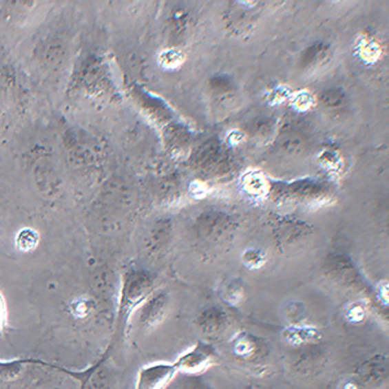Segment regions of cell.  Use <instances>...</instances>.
I'll list each match as a JSON object with an SVG mask.
<instances>
[{
    "label": "cell",
    "mask_w": 389,
    "mask_h": 389,
    "mask_svg": "<svg viewBox=\"0 0 389 389\" xmlns=\"http://www.w3.org/2000/svg\"><path fill=\"white\" fill-rule=\"evenodd\" d=\"M154 292V279L145 271L127 274L123 283L120 301V319L127 321L134 311L145 302Z\"/></svg>",
    "instance_id": "cell-1"
},
{
    "label": "cell",
    "mask_w": 389,
    "mask_h": 389,
    "mask_svg": "<svg viewBox=\"0 0 389 389\" xmlns=\"http://www.w3.org/2000/svg\"><path fill=\"white\" fill-rule=\"evenodd\" d=\"M217 352L211 344L198 341L189 350L182 353L174 362L177 370L186 374H201L207 371L217 359Z\"/></svg>",
    "instance_id": "cell-2"
},
{
    "label": "cell",
    "mask_w": 389,
    "mask_h": 389,
    "mask_svg": "<svg viewBox=\"0 0 389 389\" xmlns=\"http://www.w3.org/2000/svg\"><path fill=\"white\" fill-rule=\"evenodd\" d=\"M174 362H154L142 367L136 375L135 389H165L177 375Z\"/></svg>",
    "instance_id": "cell-3"
},
{
    "label": "cell",
    "mask_w": 389,
    "mask_h": 389,
    "mask_svg": "<svg viewBox=\"0 0 389 389\" xmlns=\"http://www.w3.org/2000/svg\"><path fill=\"white\" fill-rule=\"evenodd\" d=\"M192 164L202 173L215 174L229 167V156L220 142L209 140L195 152Z\"/></svg>",
    "instance_id": "cell-4"
},
{
    "label": "cell",
    "mask_w": 389,
    "mask_h": 389,
    "mask_svg": "<svg viewBox=\"0 0 389 389\" xmlns=\"http://www.w3.org/2000/svg\"><path fill=\"white\" fill-rule=\"evenodd\" d=\"M195 226L202 238L208 240H218L231 233L233 221L224 211H208L201 213L196 218Z\"/></svg>",
    "instance_id": "cell-5"
},
{
    "label": "cell",
    "mask_w": 389,
    "mask_h": 389,
    "mask_svg": "<svg viewBox=\"0 0 389 389\" xmlns=\"http://www.w3.org/2000/svg\"><path fill=\"white\" fill-rule=\"evenodd\" d=\"M169 296L164 292L152 293L138 308V321L145 327H155L167 318Z\"/></svg>",
    "instance_id": "cell-6"
},
{
    "label": "cell",
    "mask_w": 389,
    "mask_h": 389,
    "mask_svg": "<svg viewBox=\"0 0 389 389\" xmlns=\"http://www.w3.org/2000/svg\"><path fill=\"white\" fill-rule=\"evenodd\" d=\"M311 233V229L302 222H292V221H282L279 223L277 235L279 236V242L283 244H295L296 242H300L305 236Z\"/></svg>",
    "instance_id": "cell-7"
},
{
    "label": "cell",
    "mask_w": 389,
    "mask_h": 389,
    "mask_svg": "<svg viewBox=\"0 0 389 389\" xmlns=\"http://www.w3.org/2000/svg\"><path fill=\"white\" fill-rule=\"evenodd\" d=\"M227 315L220 308H211L202 311L198 319V324L205 334H215L224 328Z\"/></svg>",
    "instance_id": "cell-8"
},
{
    "label": "cell",
    "mask_w": 389,
    "mask_h": 389,
    "mask_svg": "<svg viewBox=\"0 0 389 389\" xmlns=\"http://www.w3.org/2000/svg\"><path fill=\"white\" fill-rule=\"evenodd\" d=\"M322 192V187L317 183L311 182H296L291 186H283L282 189L277 191V193H284L289 196H296V198H306V196H315Z\"/></svg>",
    "instance_id": "cell-9"
},
{
    "label": "cell",
    "mask_w": 389,
    "mask_h": 389,
    "mask_svg": "<svg viewBox=\"0 0 389 389\" xmlns=\"http://www.w3.org/2000/svg\"><path fill=\"white\" fill-rule=\"evenodd\" d=\"M321 104L326 108V111L343 112L348 104V99L345 96L344 91L339 89L326 90L319 98Z\"/></svg>",
    "instance_id": "cell-10"
},
{
    "label": "cell",
    "mask_w": 389,
    "mask_h": 389,
    "mask_svg": "<svg viewBox=\"0 0 389 389\" xmlns=\"http://www.w3.org/2000/svg\"><path fill=\"white\" fill-rule=\"evenodd\" d=\"M327 51H328V47L323 43L311 45L302 57V64L309 67V65L322 61L323 59L327 56Z\"/></svg>",
    "instance_id": "cell-11"
},
{
    "label": "cell",
    "mask_w": 389,
    "mask_h": 389,
    "mask_svg": "<svg viewBox=\"0 0 389 389\" xmlns=\"http://www.w3.org/2000/svg\"><path fill=\"white\" fill-rule=\"evenodd\" d=\"M242 296H243V288L239 282H229V284L223 287V300L230 305H236L242 300Z\"/></svg>",
    "instance_id": "cell-12"
},
{
    "label": "cell",
    "mask_w": 389,
    "mask_h": 389,
    "mask_svg": "<svg viewBox=\"0 0 389 389\" xmlns=\"http://www.w3.org/2000/svg\"><path fill=\"white\" fill-rule=\"evenodd\" d=\"M304 145H305V138L302 136V134L286 130L284 136L282 139L283 148H286L287 151H299Z\"/></svg>",
    "instance_id": "cell-13"
},
{
    "label": "cell",
    "mask_w": 389,
    "mask_h": 389,
    "mask_svg": "<svg viewBox=\"0 0 389 389\" xmlns=\"http://www.w3.org/2000/svg\"><path fill=\"white\" fill-rule=\"evenodd\" d=\"M189 25V14L183 10H177L171 14V26L176 30V33H182L186 30V26Z\"/></svg>",
    "instance_id": "cell-14"
},
{
    "label": "cell",
    "mask_w": 389,
    "mask_h": 389,
    "mask_svg": "<svg viewBox=\"0 0 389 389\" xmlns=\"http://www.w3.org/2000/svg\"><path fill=\"white\" fill-rule=\"evenodd\" d=\"M267 129H269V121H267V118H261L260 121H256V123H253V126H252V133L262 136V135H265V134L269 132Z\"/></svg>",
    "instance_id": "cell-15"
},
{
    "label": "cell",
    "mask_w": 389,
    "mask_h": 389,
    "mask_svg": "<svg viewBox=\"0 0 389 389\" xmlns=\"http://www.w3.org/2000/svg\"><path fill=\"white\" fill-rule=\"evenodd\" d=\"M6 324H7V309H6L4 300L0 295V331L6 327Z\"/></svg>",
    "instance_id": "cell-16"
}]
</instances>
